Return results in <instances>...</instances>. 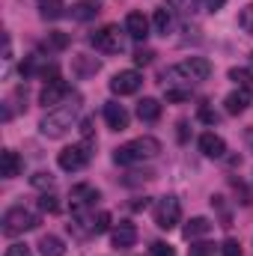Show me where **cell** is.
<instances>
[{
  "instance_id": "cell-15",
  "label": "cell",
  "mask_w": 253,
  "mask_h": 256,
  "mask_svg": "<svg viewBox=\"0 0 253 256\" xmlns=\"http://www.w3.org/2000/svg\"><path fill=\"white\" fill-rule=\"evenodd\" d=\"M98 200V191L96 188H90V185H74L72 188V206L78 208V212H84L90 202H96Z\"/></svg>"
},
{
  "instance_id": "cell-35",
  "label": "cell",
  "mask_w": 253,
  "mask_h": 256,
  "mask_svg": "<svg viewBox=\"0 0 253 256\" xmlns=\"http://www.w3.org/2000/svg\"><path fill=\"white\" fill-rule=\"evenodd\" d=\"M200 120L202 122H218V114H212L208 108H200Z\"/></svg>"
},
{
  "instance_id": "cell-8",
  "label": "cell",
  "mask_w": 253,
  "mask_h": 256,
  "mask_svg": "<svg viewBox=\"0 0 253 256\" xmlns=\"http://www.w3.org/2000/svg\"><path fill=\"white\" fill-rule=\"evenodd\" d=\"M140 86H143V78H140V72H134V68L116 72V74L110 78V92H116V96H134Z\"/></svg>"
},
{
  "instance_id": "cell-9",
  "label": "cell",
  "mask_w": 253,
  "mask_h": 256,
  "mask_svg": "<svg viewBox=\"0 0 253 256\" xmlns=\"http://www.w3.org/2000/svg\"><path fill=\"white\" fill-rule=\"evenodd\" d=\"M68 84L66 80H48L45 86H42V92H39V104H45V108H57V104H63L66 98H68Z\"/></svg>"
},
{
  "instance_id": "cell-28",
  "label": "cell",
  "mask_w": 253,
  "mask_h": 256,
  "mask_svg": "<svg viewBox=\"0 0 253 256\" xmlns=\"http://www.w3.org/2000/svg\"><path fill=\"white\" fill-rule=\"evenodd\" d=\"M238 24H242V30H244V33H250V36H253V3L242 9V15H238Z\"/></svg>"
},
{
  "instance_id": "cell-31",
  "label": "cell",
  "mask_w": 253,
  "mask_h": 256,
  "mask_svg": "<svg viewBox=\"0 0 253 256\" xmlns=\"http://www.w3.org/2000/svg\"><path fill=\"white\" fill-rule=\"evenodd\" d=\"M152 256H176V250H173L167 242H155V244H152Z\"/></svg>"
},
{
  "instance_id": "cell-34",
  "label": "cell",
  "mask_w": 253,
  "mask_h": 256,
  "mask_svg": "<svg viewBox=\"0 0 253 256\" xmlns=\"http://www.w3.org/2000/svg\"><path fill=\"white\" fill-rule=\"evenodd\" d=\"M152 57H155L152 51H137V54H134V63L137 66H149L152 63Z\"/></svg>"
},
{
  "instance_id": "cell-2",
  "label": "cell",
  "mask_w": 253,
  "mask_h": 256,
  "mask_svg": "<svg viewBox=\"0 0 253 256\" xmlns=\"http://www.w3.org/2000/svg\"><path fill=\"white\" fill-rule=\"evenodd\" d=\"M161 152V143L155 137H137V140H128L126 146H120L114 152V161L122 164V167H131V164H140V161H149Z\"/></svg>"
},
{
  "instance_id": "cell-38",
  "label": "cell",
  "mask_w": 253,
  "mask_h": 256,
  "mask_svg": "<svg viewBox=\"0 0 253 256\" xmlns=\"http://www.w3.org/2000/svg\"><path fill=\"white\" fill-rule=\"evenodd\" d=\"M212 250V244H196V256H206Z\"/></svg>"
},
{
  "instance_id": "cell-30",
  "label": "cell",
  "mask_w": 253,
  "mask_h": 256,
  "mask_svg": "<svg viewBox=\"0 0 253 256\" xmlns=\"http://www.w3.org/2000/svg\"><path fill=\"white\" fill-rule=\"evenodd\" d=\"M220 254H224V256H242V248H238V242H236V238H226V242H224V248H220Z\"/></svg>"
},
{
  "instance_id": "cell-26",
  "label": "cell",
  "mask_w": 253,
  "mask_h": 256,
  "mask_svg": "<svg viewBox=\"0 0 253 256\" xmlns=\"http://www.w3.org/2000/svg\"><path fill=\"white\" fill-rule=\"evenodd\" d=\"M39 208L48 212V214H57V212H60V202H57L54 194H42V196H39Z\"/></svg>"
},
{
  "instance_id": "cell-1",
  "label": "cell",
  "mask_w": 253,
  "mask_h": 256,
  "mask_svg": "<svg viewBox=\"0 0 253 256\" xmlns=\"http://www.w3.org/2000/svg\"><path fill=\"white\" fill-rule=\"evenodd\" d=\"M78 96L72 98V102H63V104H57V108H51L48 114H45V120L39 122V131L45 134V137H63L68 128L74 126V120H78Z\"/></svg>"
},
{
  "instance_id": "cell-5",
  "label": "cell",
  "mask_w": 253,
  "mask_h": 256,
  "mask_svg": "<svg viewBox=\"0 0 253 256\" xmlns=\"http://www.w3.org/2000/svg\"><path fill=\"white\" fill-rule=\"evenodd\" d=\"M90 45H92L96 51H102V54H120V51H122V36H120V27L108 24V27L96 30V33L90 36Z\"/></svg>"
},
{
  "instance_id": "cell-29",
  "label": "cell",
  "mask_w": 253,
  "mask_h": 256,
  "mask_svg": "<svg viewBox=\"0 0 253 256\" xmlns=\"http://www.w3.org/2000/svg\"><path fill=\"white\" fill-rule=\"evenodd\" d=\"M188 98H190V86L188 90H173V86H167V102L176 104V102H188Z\"/></svg>"
},
{
  "instance_id": "cell-11",
  "label": "cell",
  "mask_w": 253,
  "mask_h": 256,
  "mask_svg": "<svg viewBox=\"0 0 253 256\" xmlns=\"http://www.w3.org/2000/svg\"><path fill=\"white\" fill-rule=\"evenodd\" d=\"M200 152H202L206 158H224L226 143H224V137H218L214 131H206V134L200 137Z\"/></svg>"
},
{
  "instance_id": "cell-27",
  "label": "cell",
  "mask_w": 253,
  "mask_h": 256,
  "mask_svg": "<svg viewBox=\"0 0 253 256\" xmlns=\"http://www.w3.org/2000/svg\"><path fill=\"white\" fill-rule=\"evenodd\" d=\"M92 226H96V236L108 232V230H110V214H108V212H98V214H92Z\"/></svg>"
},
{
  "instance_id": "cell-17",
  "label": "cell",
  "mask_w": 253,
  "mask_h": 256,
  "mask_svg": "<svg viewBox=\"0 0 253 256\" xmlns=\"http://www.w3.org/2000/svg\"><path fill=\"white\" fill-rule=\"evenodd\" d=\"M137 116H140L143 122H158L161 104H158L155 98H143V102H137Z\"/></svg>"
},
{
  "instance_id": "cell-16",
  "label": "cell",
  "mask_w": 253,
  "mask_h": 256,
  "mask_svg": "<svg viewBox=\"0 0 253 256\" xmlns=\"http://www.w3.org/2000/svg\"><path fill=\"white\" fill-rule=\"evenodd\" d=\"M224 104H226V114H232V116H236V114H244V110L250 108V92H248V90H236V92L226 96Z\"/></svg>"
},
{
  "instance_id": "cell-6",
  "label": "cell",
  "mask_w": 253,
  "mask_h": 256,
  "mask_svg": "<svg viewBox=\"0 0 253 256\" xmlns=\"http://www.w3.org/2000/svg\"><path fill=\"white\" fill-rule=\"evenodd\" d=\"M182 218V202L176 196H161L158 206H155V224L161 230H173Z\"/></svg>"
},
{
  "instance_id": "cell-10",
  "label": "cell",
  "mask_w": 253,
  "mask_h": 256,
  "mask_svg": "<svg viewBox=\"0 0 253 256\" xmlns=\"http://www.w3.org/2000/svg\"><path fill=\"white\" fill-rule=\"evenodd\" d=\"M110 238H114V248L126 250V248H131V244L137 242V226H134V224H128V220H120V224L114 226Z\"/></svg>"
},
{
  "instance_id": "cell-36",
  "label": "cell",
  "mask_w": 253,
  "mask_h": 256,
  "mask_svg": "<svg viewBox=\"0 0 253 256\" xmlns=\"http://www.w3.org/2000/svg\"><path fill=\"white\" fill-rule=\"evenodd\" d=\"M226 0H206V12H220Z\"/></svg>"
},
{
  "instance_id": "cell-40",
  "label": "cell",
  "mask_w": 253,
  "mask_h": 256,
  "mask_svg": "<svg viewBox=\"0 0 253 256\" xmlns=\"http://www.w3.org/2000/svg\"><path fill=\"white\" fill-rule=\"evenodd\" d=\"M250 63H253V54H250Z\"/></svg>"
},
{
  "instance_id": "cell-32",
  "label": "cell",
  "mask_w": 253,
  "mask_h": 256,
  "mask_svg": "<svg viewBox=\"0 0 253 256\" xmlns=\"http://www.w3.org/2000/svg\"><path fill=\"white\" fill-rule=\"evenodd\" d=\"M48 45H51V48H66V45H68V36H66V33H51V36H48Z\"/></svg>"
},
{
  "instance_id": "cell-22",
  "label": "cell",
  "mask_w": 253,
  "mask_h": 256,
  "mask_svg": "<svg viewBox=\"0 0 253 256\" xmlns=\"http://www.w3.org/2000/svg\"><path fill=\"white\" fill-rule=\"evenodd\" d=\"M152 27H155L158 36H167V30H170V12H167V9H155V15H152Z\"/></svg>"
},
{
  "instance_id": "cell-39",
  "label": "cell",
  "mask_w": 253,
  "mask_h": 256,
  "mask_svg": "<svg viewBox=\"0 0 253 256\" xmlns=\"http://www.w3.org/2000/svg\"><path fill=\"white\" fill-rule=\"evenodd\" d=\"M248 140H250V146H253V131H250V134H248Z\"/></svg>"
},
{
  "instance_id": "cell-13",
  "label": "cell",
  "mask_w": 253,
  "mask_h": 256,
  "mask_svg": "<svg viewBox=\"0 0 253 256\" xmlns=\"http://www.w3.org/2000/svg\"><path fill=\"white\" fill-rule=\"evenodd\" d=\"M126 33L131 39H146V36H149V18H146L143 12H128Z\"/></svg>"
},
{
  "instance_id": "cell-19",
  "label": "cell",
  "mask_w": 253,
  "mask_h": 256,
  "mask_svg": "<svg viewBox=\"0 0 253 256\" xmlns=\"http://www.w3.org/2000/svg\"><path fill=\"white\" fill-rule=\"evenodd\" d=\"M36 6H39V15H42L45 21H57L66 9L63 0H36Z\"/></svg>"
},
{
  "instance_id": "cell-24",
  "label": "cell",
  "mask_w": 253,
  "mask_h": 256,
  "mask_svg": "<svg viewBox=\"0 0 253 256\" xmlns=\"http://www.w3.org/2000/svg\"><path fill=\"white\" fill-rule=\"evenodd\" d=\"M230 80H236L242 90H248L253 84V74L248 72V68H230Z\"/></svg>"
},
{
  "instance_id": "cell-18",
  "label": "cell",
  "mask_w": 253,
  "mask_h": 256,
  "mask_svg": "<svg viewBox=\"0 0 253 256\" xmlns=\"http://www.w3.org/2000/svg\"><path fill=\"white\" fill-rule=\"evenodd\" d=\"M96 15H98V0H80V3L72 6V18L74 21H90Z\"/></svg>"
},
{
  "instance_id": "cell-14",
  "label": "cell",
  "mask_w": 253,
  "mask_h": 256,
  "mask_svg": "<svg viewBox=\"0 0 253 256\" xmlns=\"http://www.w3.org/2000/svg\"><path fill=\"white\" fill-rule=\"evenodd\" d=\"M18 173H21V158H18V152L3 149V152H0V176H3V179H15Z\"/></svg>"
},
{
  "instance_id": "cell-7",
  "label": "cell",
  "mask_w": 253,
  "mask_h": 256,
  "mask_svg": "<svg viewBox=\"0 0 253 256\" xmlns=\"http://www.w3.org/2000/svg\"><path fill=\"white\" fill-rule=\"evenodd\" d=\"M57 164L63 167L66 173L84 170V167L90 164V146H86V143H78V146H66L63 152L57 155Z\"/></svg>"
},
{
  "instance_id": "cell-33",
  "label": "cell",
  "mask_w": 253,
  "mask_h": 256,
  "mask_svg": "<svg viewBox=\"0 0 253 256\" xmlns=\"http://www.w3.org/2000/svg\"><path fill=\"white\" fill-rule=\"evenodd\" d=\"M6 256H33V254H30L27 244H12V248L6 250Z\"/></svg>"
},
{
  "instance_id": "cell-23",
  "label": "cell",
  "mask_w": 253,
  "mask_h": 256,
  "mask_svg": "<svg viewBox=\"0 0 253 256\" xmlns=\"http://www.w3.org/2000/svg\"><path fill=\"white\" fill-rule=\"evenodd\" d=\"M74 68H78L80 78H84V74H96V72H98V60H86V57L80 54V57H74Z\"/></svg>"
},
{
  "instance_id": "cell-25",
  "label": "cell",
  "mask_w": 253,
  "mask_h": 256,
  "mask_svg": "<svg viewBox=\"0 0 253 256\" xmlns=\"http://www.w3.org/2000/svg\"><path fill=\"white\" fill-rule=\"evenodd\" d=\"M30 185L33 188H54V176L51 173H45V170H39V173H33V179H30Z\"/></svg>"
},
{
  "instance_id": "cell-20",
  "label": "cell",
  "mask_w": 253,
  "mask_h": 256,
  "mask_svg": "<svg viewBox=\"0 0 253 256\" xmlns=\"http://www.w3.org/2000/svg\"><path fill=\"white\" fill-rule=\"evenodd\" d=\"M39 254L42 256H63L66 244L57 238V236H42V238H39Z\"/></svg>"
},
{
  "instance_id": "cell-21",
  "label": "cell",
  "mask_w": 253,
  "mask_h": 256,
  "mask_svg": "<svg viewBox=\"0 0 253 256\" xmlns=\"http://www.w3.org/2000/svg\"><path fill=\"white\" fill-rule=\"evenodd\" d=\"M208 230H212V224H208L206 218H190L182 232H185V238H196V236H206Z\"/></svg>"
},
{
  "instance_id": "cell-4",
  "label": "cell",
  "mask_w": 253,
  "mask_h": 256,
  "mask_svg": "<svg viewBox=\"0 0 253 256\" xmlns=\"http://www.w3.org/2000/svg\"><path fill=\"white\" fill-rule=\"evenodd\" d=\"M39 226V214L24 208V206H15L3 214V232L6 236H21V232H30Z\"/></svg>"
},
{
  "instance_id": "cell-37",
  "label": "cell",
  "mask_w": 253,
  "mask_h": 256,
  "mask_svg": "<svg viewBox=\"0 0 253 256\" xmlns=\"http://www.w3.org/2000/svg\"><path fill=\"white\" fill-rule=\"evenodd\" d=\"M80 131H84V137H86V140H90V137H92V122H90V120H86V122H84V126H80Z\"/></svg>"
},
{
  "instance_id": "cell-3",
  "label": "cell",
  "mask_w": 253,
  "mask_h": 256,
  "mask_svg": "<svg viewBox=\"0 0 253 256\" xmlns=\"http://www.w3.org/2000/svg\"><path fill=\"white\" fill-rule=\"evenodd\" d=\"M208 74H212V63L206 57H188L185 63H179V66H173L170 72H164V80L167 78H182L188 84H200V80H208Z\"/></svg>"
},
{
  "instance_id": "cell-12",
  "label": "cell",
  "mask_w": 253,
  "mask_h": 256,
  "mask_svg": "<svg viewBox=\"0 0 253 256\" xmlns=\"http://www.w3.org/2000/svg\"><path fill=\"white\" fill-rule=\"evenodd\" d=\"M104 122H108V128H114V131H126L128 128V110L122 104H116V102H108V104H104Z\"/></svg>"
}]
</instances>
